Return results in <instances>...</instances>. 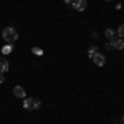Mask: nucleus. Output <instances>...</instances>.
<instances>
[{"instance_id": "nucleus-1", "label": "nucleus", "mask_w": 124, "mask_h": 124, "mask_svg": "<svg viewBox=\"0 0 124 124\" xmlns=\"http://www.w3.org/2000/svg\"><path fill=\"white\" fill-rule=\"evenodd\" d=\"M2 38L5 40V43L13 45V41L18 38V31L13 28V27H5V28H3V31H2Z\"/></svg>"}, {"instance_id": "nucleus-2", "label": "nucleus", "mask_w": 124, "mask_h": 124, "mask_svg": "<svg viewBox=\"0 0 124 124\" xmlns=\"http://www.w3.org/2000/svg\"><path fill=\"white\" fill-rule=\"evenodd\" d=\"M40 106H41V101H40L38 98H27L23 101V108L27 111H35V109H38Z\"/></svg>"}, {"instance_id": "nucleus-3", "label": "nucleus", "mask_w": 124, "mask_h": 124, "mask_svg": "<svg viewBox=\"0 0 124 124\" xmlns=\"http://www.w3.org/2000/svg\"><path fill=\"white\" fill-rule=\"evenodd\" d=\"M93 63H94L96 66H104L106 65V56L103 53H96L94 56H93Z\"/></svg>"}, {"instance_id": "nucleus-4", "label": "nucleus", "mask_w": 124, "mask_h": 124, "mask_svg": "<svg viewBox=\"0 0 124 124\" xmlns=\"http://www.w3.org/2000/svg\"><path fill=\"white\" fill-rule=\"evenodd\" d=\"M73 8L78 10V12H83V10H86V7H88V2L86 0H73Z\"/></svg>"}, {"instance_id": "nucleus-5", "label": "nucleus", "mask_w": 124, "mask_h": 124, "mask_svg": "<svg viewBox=\"0 0 124 124\" xmlns=\"http://www.w3.org/2000/svg\"><path fill=\"white\" fill-rule=\"evenodd\" d=\"M10 70V63L7 58H0V73L3 75V73H7Z\"/></svg>"}, {"instance_id": "nucleus-6", "label": "nucleus", "mask_w": 124, "mask_h": 124, "mask_svg": "<svg viewBox=\"0 0 124 124\" xmlns=\"http://www.w3.org/2000/svg\"><path fill=\"white\" fill-rule=\"evenodd\" d=\"M13 96H15V98H25L27 93H25V89H23L22 86H15V88H13Z\"/></svg>"}, {"instance_id": "nucleus-7", "label": "nucleus", "mask_w": 124, "mask_h": 124, "mask_svg": "<svg viewBox=\"0 0 124 124\" xmlns=\"http://www.w3.org/2000/svg\"><path fill=\"white\" fill-rule=\"evenodd\" d=\"M104 35H106V38L109 40V41H114L117 37H116V31L113 28H106V31H104Z\"/></svg>"}, {"instance_id": "nucleus-8", "label": "nucleus", "mask_w": 124, "mask_h": 124, "mask_svg": "<svg viewBox=\"0 0 124 124\" xmlns=\"http://www.w3.org/2000/svg\"><path fill=\"white\" fill-rule=\"evenodd\" d=\"M113 45H114V50H124V40L116 38L114 41H113Z\"/></svg>"}, {"instance_id": "nucleus-9", "label": "nucleus", "mask_w": 124, "mask_h": 124, "mask_svg": "<svg viewBox=\"0 0 124 124\" xmlns=\"http://www.w3.org/2000/svg\"><path fill=\"white\" fill-rule=\"evenodd\" d=\"M12 51H13V45H10V43H7L5 46L2 48V53H3V55H8V53H12Z\"/></svg>"}, {"instance_id": "nucleus-10", "label": "nucleus", "mask_w": 124, "mask_h": 124, "mask_svg": "<svg viewBox=\"0 0 124 124\" xmlns=\"http://www.w3.org/2000/svg\"><path fill=\"white\" fill-rule=\"evenodd\" d=\"M116 35L119 38H124V25H119V28L116 30Z\"/></svg>"}, {"instance_id": "nucleus-11", "label": "nucleus", "mask_w": 124, "mask_h": 124, "mask_svg": "<svg viewBox=\"0 0 124 124\" xmlns=\"http://www.w3.org/2000/svg\"><path fill=\"white\" fill-rule=\"evenodd\" d=\"M98 53V46H91L89 48V51H88V55H89V58H93Z\"/></svg>"}, {"instance_id": "nucleus-12", "label": "nucleus", "mask_w": 124, "mask_h": 124, "mask_svg": "<svg viewBox=\"0 0 124 124\" xmlns=\"http://www.w3.org/2000/svg\"><path fill=\"white\" fill-rule=\"evenodd\" d=\"M31 50H33V55H43V51H41V50H40L38 46H35V48H31Z\"/></svg>"}, {"instance_id": "nucleus-13", "label": "nucleus", "mask_w": 124, "mask_h": 124, "mask_svg": "<svg viewBox=\"0 0 124 124\" xmlns=\"http://www.w3.org/2000/svg\"><path fill=\"white\" fill-rule=\"evenodd\" d=\"M106 50H114V45H113V41H109V43L106 45Z\"/></svg>"}, {"instance_id": "nucleus-14", "label": "nucleus", "mask_w": 124, "mask_h": 124, "mask_svg": "<svg viewBox=\"0 0 124 124\" xmlns=\"http://www.w3.org/2000/svg\"><path fill=\"white\" fill-rule=\"evenodd\" d=\"M3 81H5V76H2V73H0V85H2Z\"/></svg>"}, {"instance_id": "nucleus-15", "label": "nucleus", "mask_w": 124, "mask_h": 124, "mask_svg": "<svg viewBox=\"0 0 124 124\" xmlns=\"http://www.w3.org/2000/svg\"><path fill=\"white\" fill-rule=\"evenodd\" d=\"M65 3H73V0H63Z\"/></svg>"}, {"instance_id": "nucleus-16", "label": "nucleus", "mask_w": 124, "mask_h": 124, "mask_svg": "<svg viewBox=\"0 0 124 124\" xmlns=\"http://www.w3.org/2000/svg\"><path fill=\"white\" fill-rule=\"evenodd\" d=\"M121 121H123V123H124V114H123V116H121Z\"/></svg>"}, {"instance_id": "nucleus-17", "label": "nucleus", "mask_w": 124, "mask_h": 124, "mask_svg": "<svg viewBox=\"0 0 124 124\" xmlns=\"http://www.w3.org/2000/svg\"><path fill=\"white\" fill-rule=\"evenodd\" d=\"M108 2H111V0H108Z\"/></svg>"}]
</instances>
